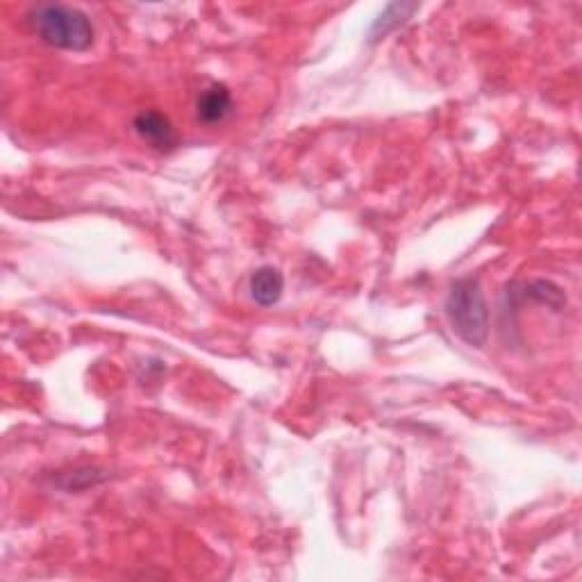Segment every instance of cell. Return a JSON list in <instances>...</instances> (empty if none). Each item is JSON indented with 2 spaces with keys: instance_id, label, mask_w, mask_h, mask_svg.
I'll return each mask as SVG.
<instances>
[{
  "instance_id": "6da1fadb",
  "label": "cell",
  "mask_w": 582,
  "mask_h": 582,
  "mask_svg": "<svg viewBox=\"0 0 582 582\" xmlns=\"http://www.w3.org/2000/svg\"><path fill=\"white\" fill-rule=\"evenodd\" d=\"M28 21L44 44L60 51H87L94 44V23L78 7L39 5Z\"/></svg>"
},
{
  "instance_id": "7a4b0ae2",
  "label": "cell",
  "mask_w": 582,
  "mask_h": 582,
  "mask_svg": "<svg viewBox=\"0 0 582 582\" xmlns=\"http://www.w3.org/2000/svg\"><path fill=\"white\" fill-rule=\"evenodd\" d=\"M446 317L462 342L482 348L489 337V310L478 278L455 280L446 298Z\"/></svg>"
},
{
  "instance_id": "3957f363",
  "label": "cell",
  "mask_w": 582,
  "mask_h": 582,
  "mask_svg": "<svg viewBox=\"0 0 582 582\" xmlns=\"http://www.w3.org/2000/svg\"><path fill=\"white\" fill-rule=\"evenodd\" d=\"M137 135L148 141L157 151H171L178 146V132L173 128L171 119L157 110H144L135 116L132 121Z\"/></svg>"
},
{
  "instance_id": "277c9868",
  "label": "cell",
  "mask_w": 582,
  "mask_h": 582,
  "mask_svg": "<svg viewBox=\"0 0 582 582\" xmlns=\"http://www.w3.org/2000/svg\"><path fill=\"white\" fill-rule=\"evenodd\" d=\"M232 112V94L226 85H210L196 101V116L205 126L226 121Z\"/></svg>"
},
{
  "instance_id": "5b68a950",
  "label": "cell",
  "mask_w": 582,
  "mask_h": 582,
  "mask_svg": "<svg viewBox=\"0 0 582 582\" xmlns=\"http://www.w3.org/2000/svg\"><path fill=\"white\" fill-rule=\"evenodd\" d=\"M282 291H285V278L273 266H262L251 276V296L257 305H276L282 298Z\"/></svg>"
},
{
  "instance_id": "8992f818",
  "label": "cell",
  "mask_w": 582,
  "mask_h": 582,
  "mask_svg": "<svg viewBox=\"0 0 582 582\" xmlns=\"http://www.w3.org/2000/svg\"><path fill=\"white\" fill-rule=\"evenodd\" d=\"M417 12V5H405V3H394V5H389L385 12H382L376 23H373V28H371V37L373 39H380V37H385L387 32H392L396 30L398 26H403V23L410 19V16Z\"/></svg>"
}]
</instances>
